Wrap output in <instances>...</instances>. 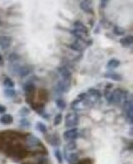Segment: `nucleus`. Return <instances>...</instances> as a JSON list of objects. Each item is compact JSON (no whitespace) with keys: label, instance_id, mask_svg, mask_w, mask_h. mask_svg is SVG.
Listing matches in <instances>:
<instances>
[{"label":"nucleus","instance_id":"nucleus-5","mask_svg":"<svg viewBox=\"0 0 133 164\" xmlns=\"http://www.w3.org/2000/svg\"><path fill=\"white\" fill-rule=\"evenodd\" d=\"M70 89V81L62 79V81H60L56 85V90L60 93H66Z\"/></svg>","mask_w":133,"mask_h":164},{"label":"nucleus","instance_id":"nucleus-11","mask_svg":"<svg viewBox=\"0 0 133 164\" xmlns=\"http://www.w3.org/2000/svg\"><path fill=\"white\" fill-rule=\"evenodd\" d=\"M120 61L117 59H112L110 60V61L108 62V64H106V67H108V69H116V68H118L119 66H120Z\"/></svg>","mask_w":133,"mask_h":164},{"label":"nucleus","instance_id":"nucleus-30","mask_svg":"<svg viewBox=\"0 0 133 164\" xmlns=\"http://www.w3.org/2000/svg\"><path fill=\"white\" fill-rule=\"evenodd\" d=\"M108 3V0H102V3H100V5H102V7L104 8V7L106 6V4Z\"/></svg>","mask_w":133,"mask_h":164},{"label":"nucleus","instance_id":"nucleus-15","mask_svg":"<svg viewBox=\"0 0 133 164\" xmlns=\"http://www.w3.org/2000/svg\"><path fill=\"white\" fill-rule=\"evenodd\" d=\"M88 93L90 95V97H92L93 99H95V100L99 99V97H102V93H100V91L98 90V89H95V88L88 89Z\"/></svg>","mask_w":133,"mask_h":164},{"label":"nucleus","instance_id":"nucleus-13","mask_svg":"<svg viewBox=\"0 0 133 164\" xmlns=\"http://www.w3.org/2000/svg\"><path fill=\"white\" fill-rule=\"evenodd\" d=\"M132 36L129 35V36H126V37L122 38V39L120 40V42L122 45H124V46H130L131 44H132Z\"/></svg>","mask_w":133,"mask_h":164},{"label":"nucleus","instance_id":"nucleus-3","mask_svg":"<svg viewBox=\"0 0 133 164\" xmlns=\"http://www.w3.org/2000/svg\"><path fill=\"white\" fill-rule=\"evenodd\" d=\"M58 72H60V76L62 77L64 80H66V81H71V78H72V73L69 69L64 66H62V67L58 68Z\"/></svg>","mask_w":133,"mask_h":164},{"label":"nucleus","instance_id":"nucleus-1","mask_svg":"<svg viewBox=\"0 0 133 164\" xmlns=\"http://www.w3.org/2000/svg\"><path fill=\"white\" fill-rule=\"evenodd\" d=\"M79 123V116L76 112H71L68 113L66 116V120H64V124L69 128H75Z\"/></svg>","mask_w":133,"mask_h":164},{"label":"nucleus","instance_id":"nucleus-17","mask_svg":"<svg viewBox=\"0 0 133 164\" xmlns=\"http://www.w3.org/2000/svg\"><path fill=\"white\" fill-rule=\"evenodd\" d=\"M113 32H114V34L117 36H123L125 34V30L123 29V28L119 27V26H115Z\"/></svg>","mask_w":133,"mask_h":164},{"label":"nucleus","instance_id":"nucleus-2","mask_svg":"<svg viewBox=\"0 0 133 164\" xmlns=\"http://www.w3.org/2000/svg\"><path fill=\"white\" fill-rule=\"evenodd\" d=\"M79 137V131L77 128H70L64 133V139L66 141H74Z\"/></svg>","mask_w":133,"mask_h":164},{"label":"nucleus","instance_id":"nucleus-21","mask_svg":"<svg viewBox=\"0 0 133 164\" xmlns=\"http://www.w3.org/2000/svg\"><path fill=\"white\" fill-rule=\"evenodd\" d=\"M34 89H35V86H34V84L30 83V82H28L27 84L24 85V90H25L26 93H32Z\"/></svg>","mask_w":133,"mask_h":164},{"label":"nucleus","instance_id":"nucleus-16","mask_svg":"<svg viewBox=\"0 0 133 164\" xmlns=\"http://www.w3.org/2000/svg\"><path fill=\"white\" fill-rule=\"evenodd\" d=\"M3 84H4V86L7 87V88H13V87H15V82H13L9 77H5L4 79H3Z\"/></svg>","mask_w":133,"mask_h":164},{"label":"nucleus","instance_id":"nucleus-27","mask_svg":"<svg viewBox=\"0 0 133 164\" xmlns=\"http://www.w3.org/2000/svg\"><path fill=\"white\" fill-rule=\"evenodd\" d=\"M62 114H57V115L54 117V120H53V124H54V126H56V125H58L62 122Z\"/></svg>","mask_w":133,"mask_h":164},{"label":"nucleus","instance_id":"nucleus-14","mask_svg":"<svg viewBox=\"0 0 133 164\" xmlns=\"http://www.w3.org/2000/svg\"><path fill=\"white\" fill-rule=\"evenodd\" d=\"M68 161L70 164H76L79 161V156L77 153H70V155L68 156Z\"/></svg>","mask_w":133,"mask_h":164},{"label":"nucleus","instance_id":"nucleus-18","mask_svg":"<svg viewBox=\"0 0 133 164\" xmlns=\"http://www.w3.org/2000/svg\"><path fill=\"white\" fill-rule=\"evenodd\" d=\"M55 104H56V106H57V108L58 109H60V110H64V108H66V102L64 101L62 99H57L55 101Z\"/></svg>","mask_w":133,"mask_h":164},{"label":"nucleus","instance_id":"nucleus-33","mask_svg":"<svg viewBox=\"0 0 133 164\" xmlns=\"http://www.w3.org/2000/svg\"><path fill=\"white\" fill-rule=\"evenodd\" d=\"M2 25V22H1V20H0V26Z\"/></svg>","mask_w":133,"mask_h":164},{"label":"nucleus","instance_id":"nucleus-12","mask_svg":"<svg viewBox=\"0 0 133 164\" xmlns=\"http://www.w3.org/2000/svg\"><path fill=\"white\" fill-rule=\"evenodd\" d=\"M81 8L84 11H86V13H91L92 8H91V4H90V1H88V0L81 1Z\"/></svg>","mask_w":133,"mask_h":164},{"label":"nucleus","instance_id":"nucleus-9","mask_svg":"<svg viewBox=\"0 0 133 164\" xmlns=\"http://www.w3.org/2000/svg\"><path fill=\"white\" fill-rule=\"evenodd\" d=\"M27 143L30 147H36L40 144L39 139L37 137H35L34 135H28L27 137Z\"/></svg>","mask_w":133,"mask_h":164},{"label":"nucleus","instance_id":"nucleus-7","mask_svg":"<svg viewBox=\"0 0 133 164\" xmlns=\"http://www.w3.org/2000/svg\"><path fill=\"white\" fill-rule=\"evenodd\" d=\"M74 26H75V29L76 30H78V31L82 32L83 34H88L87 27H86L84 24H82L81 22H79V21L75 22V23H74Z\"/></svg>","mask_w":133,"mask_h":164},{"label":"nucleus","instance_id":"nucleus-20","mask_svg":"<svg viewBox=\"0 0 133 164\" xmlns=\"http://www.w3.org/2000/svg\"><path fill=\"white\" fill-rule=\"evenodd\" d=\"M69 47L71 49H73V50H75V51H82V49H83V48H82V46L78 42L72 43V44L69 45Z\"/></svg>","mask_w":133,"mask_h":164},{"label":"nucleus","instance_id":"nucleus-4","mask_svg":"<svg viewBox=\"0 0 133 164\" xmlns=\"http://www.w3.org/2000/svg\"><path fill=\"white\" fill-rule=\"evenodd\" d=\"M11 45V38L9 36H0V47L2 49L9 48Z\"/></svg>","mask_w":133,"mask_h":164},{"label":"nucleus","instance_id":"nucleus-19","mask_svg":"<svg viewBox=\"0 0 133 164\" xmlns=\"http://www.w3.org/2000/svg\"><path fill=\"white\" fill-rule=\"evenodd\" d=\"M4 93L6 95L7 97H15V95H17V93H15V90L13 88H7V89H5Z\"/></svg>","mask_w":133,"mask_h":164},{"label":"nucleus","instance_id":"nucleus-24","mask_svg":"<svg viewBox=\"0 0 133 164\" xmlns=\"http://www.w3.org/2000/svg\"><path fill=\"white\" fill-rule=\"evenodd\" d=\"M72 34H73L74 36H75L76 38H78V39H81V40H83L84 39V34L82 33V32H80V31H78V30H73V31L71 32Z\"/></svg>","mask_w":133,"mask_h":164},{"label":"nucleus","instance_id":"nucleus-26","mask_svg":"<svg viewBox=\"0 0 133 164\" xmlns=\"http://www.w3.org/2000/svg\"><path fill=\"white\" fill-rule=\"evenodd\" d=\"M54 156H55V157H56V159H57L58 163H60V164H62V153H60V150H57V149H56L55 151H54Z\"/></svg>","mask_w":133,"mask_h":164},{"label":"nucleus","instance_id":"nucleus-28","mask_svg":"<svg viewBox=\"0 0 133 164\" xmlns=\"http://www.w3.org/2000/svg\"><path fill=\"white\" fill-rule=\"evenodd\" d=\"M20 114H21L22 116H27L30 114V110L28 109L27 107H23L21 110H20Z\"/></svg>","mask_w":133,"mask_h":164},{"label":"nucleus","instance_id":"nucleus-29","mask_svg":"<svg viewBox=\"0 0 133 164\" xmlns=\"http://www.w3.org/2000/svg\"><path fill=\"white\" fill-rule=\"evenodd\" d=\"M20 124H21L22 126H26V127H28V126H30V122L28 121L27 119H22L21 121H20Z\"/></svg>","mask_w":133,"mask_h":164},{"label":"nucleus","instance_id":"nucleus-6","mask_svg":"<svg viewBox=\"0 0 133 164\" xmlns=\"http://www.w3.org/2000/svg\"><path fill=\"white\" fill-rule=\"evenodd\" d=\"M32 70H33V68H32L31 66L24 65V66H21V67H20L19 71H18V74H19L21 77H26V76L29 75V74L31 73Z\"/></svg>","mask_w":133,"mask_h":164},{"label":"nucleus","instance_id":"nucleus-22","mask_svg":"<svg viewBox=\"0 0 133 164\" xmlns=\"http://www.w3.org/2000/svg\"><path fill=\"white\" fill-rule=\"evenodd\" d=\"M37 129L39 131H41L42 133H45L46 131H47V127H46V125L44 124V123H42V122H38L37 123Z\"/></svg>","mask_w":133,"mask_h":164},{"label":"nucleus","instance_id":"nucleus-31","mask_svg":"<svg viewBox=\"0 0 133 164\" xmlns=\"http://www.w3.org/2000/svg\"><path fill=\"white\" fill-rule=\"evenodd\" d=\"M6 112V108L4 107V106L2 105H0V114H2V113H5Z\"/></svg>","mask_w":133,"mask_h":164},{"label":"nucleus","instance_id":"nucleus-23","mask_svg":"<svg viewBox=\"0 0 133 164\" xmlns=\"http://www.w3.org/2000/svg\"><path fill=\"white\" fill-rule=\"evenodd\" d=\"M76 148H77L76 142L75 141H69V143H68V145H66V149L69 150V151H73V150H75Z\"/></svg>","mask_w":133,"mask_h":164},{"label":"nucleus","instance_id":"nucleus-10","mask_svg":"<svg viewBox=\"0 0 133 164\" xmlns=\"http://www.w3.org/2000/svg\"><path fill=\"white\" fill-rule=\"evenodd\" d=\"M13 116L9 115V114H5V115H3L2 117L0 118V122L4 125H8L10 123H13Z\"/></svg>","mask_w":133,"mask_h":164},{"label":"nucleus","instance_id":"nucleus-8","mask_svg":"<svg viewBox=\"0 0 133 164\" xmlns=\"http://www.w3.org/2000/svg\"><path fill=\"white\" fill-rule=\"evenodd\" d=\"M104 77L108 78V79L115 80V81H120V80H122V76L118 73H115V72H108V73H106L104 74Z\"/></svg>","mask_w":133,"mask_h":164},{"label":"nucleus","instance_id":"nucleus-32","mask_svg":"<svg viewBox=\"0 0 133 164\" xmlns=\"http://www.w3.org/2000/svg\"><path fill=\"white\" fill-rule=\"evenodd\" d=\"M0 65H3V57L1 55V53H0Z\"/></svg>","mask_w":133,"mask_h":164},{"label":"nucleus","instance_id":"nucleus-25","mask_svg":"<svg viewBox=\"0 0 133 164\" xmlns=\"http://www.w3.org/2000/svg\"><path fill=\"white\" fill-rule=\"evenodd\" d=\"M8 60H9V62H10L11 64H13V63H17V62L20 60V55H18V53H11V55H9Z\"/></svg>","mask_w":133,"mask_h":164}]
</instances>
